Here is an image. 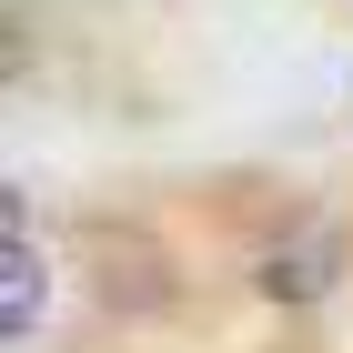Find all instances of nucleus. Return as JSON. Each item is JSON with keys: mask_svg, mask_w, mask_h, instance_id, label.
<instances>
[{"mask_svg": "<svg viewBox=\"0 0 353 353\" xmlns=\"http://www.w3.org/2000/svg\"><path fill=\"white\" fill-rule=\"evenodd\" d=\"M41 323V272H30V232L10 222L0 232V333H30Z\"/></svg>", "mask_w": 353, "mask_h": 353, "instance_id": "1", "label": "nucleus"}]
</instances>
